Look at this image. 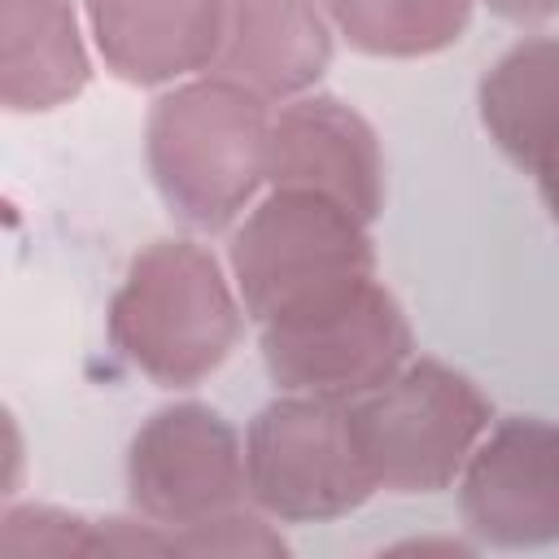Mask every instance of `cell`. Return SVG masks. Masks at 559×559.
I'll use <instances>...</instances> for the list:
<instances>
[{
	"mask_svg": "<svg viewBox=\"0 0 559 559\" xmlns=\"http://www.w3.org/2000/svg\"><path fill=\"white\" fill-rule=\"evenodd\" d=\"M92 66L70 0H4L0 96L13 114L57 109L83 92Z\"/></svg>",
	"mask_w": 559,
	"mask_h": 559,
	"instance_id": "7c38bea8",
	"label": "cell"
},
{
	"mask_svg": "<svg viewBox=\"0 0 559 559\" xmlns=\"http://www.w3.org/2000/svg\"><path fill=\"white\" fill-rule=\"evenodd\" d=\"M4 555H105V528L52 507H9L0 528Z\"/></svg>",
	"mask_w": 559,
	"mask_h": 559,
	"instance_id": "9a60e30c",
	"label": "cell"
},
{
	"mask_svg": "<svg viewBox=\"0 0 559 559\" xmlns=\"http://www.w3.org/2000/svg\"><path fill=\"white\" fill-rule=\"evenodd\" d=\"M328 61L332 31L314 0H223L218 79H231L271 105L314 87Z\"/></svg>",
	"mask_w": 559,
	"mask_h": 559,
	"instance_id": "30bf717a",
	"label": "cell"
},
{
	"mask_svg": "<svg viewBox=\"0 0 559 559\" xmlns=\"http://www.w3.org/2000/svg\"><path fill=\"white\" fill-rule=\"evenodd\" d=\"M498 17H511V22H542V17H555L559 13V0H485Z\"/></svg>",
	"mask_w": 559,
	"mask_h": 559,
	"instance_id": "e0dca14e",
	"label": "cell"
},
{
	"mask_svg": "<svg viewBox=\"0 0 559 559\" xmlns=\"http://www.w3.org/2000/svg\"><path fill=\"white\" fill-rule=\"evenodd\" d=\"M463 520L493 546L559 542V428L502 419L463 467Z\"/></svg>",
	"mask_w": 559,
	"mask_h": 559,
	"instance_id": "ba28073f",
	"label": "cell"
},
{
	"mask_svg": "<svg viewBox=\"0 0 559 559\" xmlns=\"http://www.w3.org/2000/svg\"><path fill=\"white\" fill-rule=\"evenodd\" d=\"M170 533H175V550H188V555H284V537L245 511H231L223 520L192 524V528H170Z\"/></svg>",
	"mask_w": 559,
	"mask_h": 559,
	"instance_id": "2e32d148",
	"label": "cell"
},
{
	"mask_svg": "<svg viewBox=\"0 0 559 559\" xmlns=\"http://www.w3.org/2000/svg\"><path fill=\"white\" fill-rule=\"evenodd\" d=\"M376 489H445L489 432L485 393L437 358L402 362L380 389L349 402Z\"/></svg>",
	"mask_w": 559,
	"mask_h": 559,
	"instance_id": "277c9868",
	"label": "cell"
},
{
	"mask_svg": "<svg viewBox=\"0 0 559 559\" xmlns=\"http://www.w3.org/2000/svg\"><path fill=\"white\" fill-rule=\"evenodd\" d=\"M105 66L127 83H170L214 70L223 0H83Z\"/></svg>",
	"mask_w": 559,
	"mask_h": 559,
	"instance_id": "8fae6325",
	"label": "cell"
},
{
	"mask_svg": "<svg viewBox=\"0 0 559 559\" xmlns=\"http://www.w3.org/2000/svg\"><path fill=\"white\" fill-rule=\"evenodd\" d=\"M266 183L301 188L376 218L384 205V162L371 122L336 96H301L271 118Z\"/></svg>",
	"mask_w": 559,
	"mask_h": 559,
	"instance_id": "9c48e42d",
	"label": "cell"
},
{
	"mask_svg": "<svg viewBox=\"0 0 559 559\" xmlns=\"http://www.w3.org/2000/svg\"><path fill=\"white\" fill-rule=\"evenodd\" d=\"M262 358L280 389L354 402L411 362V323L376 280L284 323H262Z\"/></svg>",
	"mask_w": 559,
	"mask_h": 559,
	"instance_id": "8992f818",
	"label": "cell"
},
{
	"mask_svg": "<svg viewBox=\"0 0 559 559\" xmlns=\"http://www.w3.org/2000/svg\"><path fill=\"white\" fill-rule=\"evenodd\" d=\"M249 498L293 524L336 520L376 493L349 402L288 393L258 411L245 441Z\"/></svg>",
	"mask_w": 559,
	"mask_h": 559,
	"instance_id": "5b68a950",
	"label": "cell"
},
{
	"mask_svg": "<svg viewBox=\"0 0 559 559\" xmlns=\"http://www.w3.org/2000/svg\"><path fill=\"white\" fill-rule=\"evenodd\" d=\"M266 100L231 79H192L148 114V170L162 201L197 231L227 227L266 179Z\"/></svg>",
	"mask_w": 559,
	"mask_h": 559,
	"instance_id": "6da1fadb",
	"label": "cell"
},
{
	"mask_svg": "<svg viewBox=\"0 0 559 559\" xmlns=\"http://www.w3.org/2000/svg\"><path fill=\"white\" fill-rule=\"evenodd\" d=\"M336 31L371 57H428L467 31L472 0H323Z\"/></svg>",
	"mask_w": 559,
	"mask_h": 559,
	"instance_id": "5bb4252c",
	"label": "cell"
},
{
	"mask_svg": "<svg viewBox=\"0 0 559 559\" xmlns=\"http://www.w3.org/2000/svg\"><path fill=\"white\" fill-rule=\"evenodd\" d=\"M480 122L515 166H559V39H524L493 61L480 79Z\"/></svg>",
	"mask_w": 559,
	"mask_h": 559,
	"instance_id": "4fadbf2b",
	"label": "cell"
},
{
	"mask_svg": "<svg viewBox=\"0 0 559 559\" xmlns=\"http://www.w3.org/2000/svg\"><path fill=\"white\" fill-rule=\"evenodd\" d=\"M127 489L135 511L162 528H192L240 511L249 467L236 428L201 402L162 406L131 441Z\"/></svg>",
	"mask_w": 559,
	"mask_h": 559,
	"instance_id": "52a82bcc",
	"label": "cell"
},
{
	"mask_svg": "<svg viewBox=\"0 0 559 559\" xmlns=\"http://www.w3.org/2000/svg\"><path fill=\"white\" fill-rule=\"evenodd\" d=\"M537 183H542V201H546L550 218L559 223V166H555V170H546V175H537Z\"/></svg>",
	"mask_w": 559,
	"mask_h": 559,
	"instance_id": "ac0fdd59",
	"label": "cell"
},
{
	"mask_svg": "<svg viewBox=\"0 0 559 559\" xmlns=\"http://www.w3.org/2000/svg\"><path fill=\"white\" fill-rule=\"evenodd\" d=\"M240 336V301L210 249L153 240L127 266L109 301L114 349L153 384L188 389L205 380Z\"/></svg>",
	"mask_w": 559,
	"mask_h": 559,
	"instance_id": "7a4b0ae2",
	"label": "cell"
},
{
	"mask_svg": "<svg viewBox=\"0 0 559 559\" xmlns=\"http://www.w3.org/2000/svg\"><path fill=\"white\" fill-rule=\"evenodd\" d=\"M371 271L367 218L319 192L275 188L231 236L236 293L258 323L319 310L376 280Z\"/></svg>",
	"mask_w": 559,
	"mask_h": 559,
	"instance_id": "3957f363",
	"label": "cell"
}]
</instances>
